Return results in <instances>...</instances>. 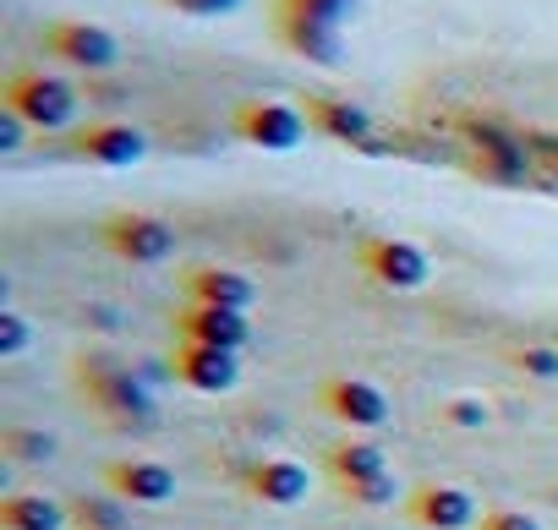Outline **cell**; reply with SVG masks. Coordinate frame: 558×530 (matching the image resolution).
I'll return each instance as SVG.
<instances>
[{"label": "cell", "mask_w": 558, "mask_h": 530, "mask_svg": "<svg viewBox=\"0 0 558 530\" xmlns=\"http://www.w3.org/2000/svg\"><path fill=\"white\" fill-rule=\"evenodd\" d=\"M351 257H356V269H362L373 285H384V291H395V296H411V291H427V285H433V257H427V246H416V241H405V235H362Z\"/></svg>", "instance_id": "277c9868"}, {"label": "cell", "mask_w": 558, "mask_h": 530, "mask_svg": "<svg viewBox=\"0 0 558 530\" xmlns=\"http://www.w3.org/2000/svg\"><path fill=\"white\" fill-rule=\"evenodd\" d=\"M39 50H45L50 61L72 66V72H88V77L116 72V61H121V39H116L110 28H99V23H83V17H56V23H45V28H39Z\"/></svg>", "instance_id": "5b68a950"}, {"label": "cell", "mask_w": 558, "mask_h": 530, "mask_svg": "<svg viewBox=\"0 0 558 530\" xmlns=\"http://www.w3.org/2000/svg\"><path fill=\"white\" fill-rule=\"evenodd\" d=\"M72 508L50 492H7L0 497V530H66Z\"/></svg>", "instance_id": "ac0fdd59"}, {"label": "cell", "mask_w": 558, "mask_h": 530, "mask_svg": "<svg viewBox=\"0 0 558 530\" xmlns=\"http://www.w3.org/2000/svg\"><path fill=\"white\" fill-rule=\"evenodd\" d=\"M28 340H34V329L23 323V312H17V307L0 312V356H7V361H12V356H23V350H28Z\"/></svg>", "instance_id": "d4e9b609"}, {"label": "cell", "mask_w": 558, "mask_h": 530, "mask_svg": "<svg viewBox=\"0 0 558 530\" xmlns=\"http://www.w3.org/2000/svg\"><path fill=\"white\" fill-rule=\"evenodd\" d=\"M0 110L23 115L34 132H72L77 126V110H83V94L56 77V72H39V66H23L0 83Z\"/></svg>", "instance_id": "7a4b0ae2"}, {"label": "cell", "mask_w": 558, "mask_h": 530, "mask_svg": "<svg viewBox=\"0 0 558 530\" xmlns=\"http://www.w3.org/2000/svg\"><path fill=\"white\" fill-rule=\"evenodd\" d=\"M170 340H192V345H214V350H246L252 345V318L246 312H225V307H175L170 312Z\"/></svg>", "instance_id": "7c38bea8"}, {"label": "cell", "mask_w": 558, "mask_h": 530, "mask_svg": "<svg viewBox=\"0 0 558 530\" xmlns=\"http://www.w3.org/2000/svg\"><path fill=\"white\" fill-rule=\"evenodd\" d=\"M99 476H105V492H116L132 508H154V503L175 497V470L165 459H148V454H121Z\"/></svg>", "instance_id": "8fae6325"}, {"label": "cell", "mask_w": 558, "mask_h": 530, "mask_svg": "<svg viewBox=\"0 0 558 530\" xmlns=\"http://www.w3.org/2000/svg\"><path fill=\"white\" fill-rule=\"evenodd\" d=\"M230 132L246 143V148H263V153H291L307 143V115L302 104H286V99H241L230 110Z\"/></svg>", "instance_id": "8992f818"}, {"label": "cell", "mask_w": 558, "mask_h": 530, "mask_svg": "<svg viewBox=\"0 0 558 530\" xmlns=\"http://www.w3.org/2000/svg\"><path fill=\"white\" fill-rule=\"evenodd\" d=\"M274 12H296V17H313V23H329V28H345L356 17V0H268Z\"/></svg>", "instance_id": "7402d4cb"}, {"label": "cell", "mask_w": 558, "mask_h": 530, "mask_svg": "<svg viewBox=\"0 0 558 530\" xmlns=\"http://www.w3.org/2000/svg\"><path fill=\"white\" fill-rule=\"evenodd\" d=\"M302 115H307V126H313L318 137H329V143H351V148H367V143H373V115H367L362 104L340 99V94H307V99H302Z\"/></svg>", "instance_id": "2e32d148"}, {"label": "cell", "mask_w": 558, "mask_h": 530, "mask_svg": "<svg viewBox=\"0 0 558 530\" xmlns=\"http://www.w3.org/2000/svg\"><path fill=\"white\" fill-rule=\"evenodd\" d=\"M476 530H542V519L525 508H482Z\"/></svg>", "instance_id": "484cf974"}, {"label": "cell", "mask_w": 558, "mask_h": 530, "mask_svg": "<svg viewBox=\"0 0 558 530\" xmlns=\"http://www.w3.org/2000/svg\"><path fill=\"white\" fill-rule=\"evenodd\" d=\"M99 246L126 269H159V262L175 257V224L143 208H116L99 224Z\"/></svg>", "instance_id": "3957f363"}, {"label": "cell", "mask_w": 558, "mask_h": 530, "mask_svg": "<svg viewBox=\"0 0 558 530\" xmlns=\"http://www.w3.org/2000/svg\"><path fill=\"white\" fill-rule=\"evenodd\" d=\"M72 378H77V394H83V405H94L99 416H110V421H148L154 416V394L137 383V372L121 361V356H110V350H83L77 361H72Z\"/></svg>", "instance_id": "6da1fadb"}, {"label": "cell", "mask_w": 558, "mask_h": 530, "mask_svg": "<svg viewBox=\"0 0 558 530\" xmlns=\"http://www.w3.org/2000/svg\"><path fill=\"white\" fill-rule=\"evenodd\" d=\"M405 519L416 530H476V497L454 481H422L405 497Z\"/></svg>", "instance_id": "4fadbf2b"}, {"label": "cell", "mask_w": 558, "mask_h": 530, "mask_svg": "<svg viewBox=\"0 0 558 530\" xmlns=\"http://www.w3.org/2000/svg\"><path fill=\"white\" fill-rule=\"evenodd\" d=\"M395 492H400V481H395V476H378V481L340 486V497H345L351 508H389V503H395Z\"/></svg>", "instance_id": "cb8c5ba5"}, {"label": "cell", "mask_w": 558, "mask_h": 530, "mask_svg": "<svg viewBox=\"0 0 558 530\" xmlns=\"http://www.w3.org/2000/svg\"><path fill=\"white\" fill-rule=\"evenodd\" d=\"M170 12H181V17H230L241 0H165Z\"/></svg>", "instance_id": "4316f807"}, {"label": "cell", "mask_w": 558, "mask_h": 530, "mask_svg": "<svg viewBox=\"0 0 558 530\" xmlns=\"http://www.w3.org/2000/svg\"><path fill=\"white\" fill-rule=\"evenodd\" d=\"M181 296L197 301V307H225V312L257 307V285L235 269H219V262H192V269H181Z\"/></svg>", "instance_id": "9a60e30c"}, {"label": "cell", "mask_w": 558, "mask_h": 530, "mask_svg": "<svg viewBox=\"0 0 558 530\" xmlns=\"http://www.w3.org/2000/svg\"><path fill=\"white\" fill-rule=\"evenodd\" d=\"M324 476H329V486L340 492V486L378 481V476H395V470H389L384 443H373V437H340V443L324 448Z\"/></svg>", "instance_id": "e0dca14e"}, {"label": "cell", "mask_w": 558, "mask_h": 530, "mask_svg": "<svg viewBox=\"0 0 558 530\" xmlns=\"http://www.w3.org/2000/svg\"><path fill=\"white\" fill-rule=\"evenodd\" d=\"M438 421L454 427V432H482V427L493 421V410H487L482 399H465V394H460V399H444V405H438Z\"/></svg>", "instance_id": "603a6c76"}, {"label": "cell", "mask_w": 558, "mask_h": 530, "mask_svg": "<svg viewBox=\"0 0 558 530\" xmlns=\"http://www.w3.org/2000/svg\"><path fill=\"white\" fill-rule=\"evenodd\" d=\"M268 23H274L279 50L302 56L307 66H324V72L345 66V39H340V28L313 23V17H296V12H274V7H268Z\"/></svg>", "instance_id": "5bb4252c"}, {"label": "cell", "mask_w": 558, "mask_h": 530, "mask_svg": "<svg viewBox=\"0 0 558 530\" xmlns=\"http://www.w3.org/2000/svg\"><path fill=\"white\" fill-rule=\"evenodd\" d=\"M23 126H28V121L12 115V110L0 115V153H17V148H23Z\"/></svg>", "instance_id": "83f0119b"}, {"label": "cell", "mask_w": 558, "mask_h": 530, "mask_svg": "<svg viewBox=\"0 0 558 530\" xmlns=\"http://www.w3.org/2000/svg\"><path fill=\"white\" fill-rule=\"evenodd\" d=\"M66 153L94 170H132L137 159H148V137L126 121H88L66 132Z\"/></svg>", "instance_id": "ba28073f"}, {"label": "cell", "mask_w": 558, "mask_h": 530, "mask_svg": "<svg viewBox=\"0 0 558 530\" xmlns=\"http://www.w3.org/2000/svg\"><path fill=\"white\" fill-rule=\"evenodd\" d=\"M72 508V525L77 530H126V503L116 497V492H105V497H72L66 503Z\"/></svg>", "instance_id": "44dd1931"}, {"label": "cell", "mask_w": 558, "mask_h": 530, "mask_svg": "<svg viewBox=\"0 0 558 530\" xmlns=\"http://www.w3.org/2000/svg\"><path fill=\"white\" fill-rule=\"evenodd\" d=\"M504 361L531 383H558V340H520L504 345Z\"/></svg>", "instance_id": "ffe728a7"}, {"label": "cell", "mask_w": 558, "mask_h": 530, "mask_svg": "<svg viewBox=\"0 0 558 530\" xmlns=\"http://www.w3.org/2000/svg\"><path fill=\"white\" fill-rule=\"evenodd\" d=\"M313 399H318V410H324L329 421H340V427H351V432H378V427L395 421V405H389V394H384L373 378L335 372V378H324V383L313 389Z\"/></svg>", "instance_id": "52a82bcc"}, {"label": "cell", "mask_w": 558, "mask_h": 530, "mask_svg": "<svg viewBox=\"0 0 558 530\" xmlns=\"http://www.w3.org/2000/svg\"><path fill=\"white\" fill-rule=\"evenodd\" d=\"M241 492L263 508H296L313 492V470L302 459H286V454H263L241 470Z\"/></svg>", "instance_id": "30bf717a"}, {"label": "cell", "mask_w": 558, "mask_h": 530, "mask_svg": "<svg viewBox=\"0 0 558 530\" xmlns=\"http://www.w3.org/2000/svg\"><path fill=\"white\" fill-rule=\"evenodd\" d=\"M165 367L192 394H230L241 383V356L235 350H214V345H192V340H175Z\"/></svg>", "instance_id": "9c48e42d"}, {"label": "cell", "mask_w": 558, "mask_h": 530, "mask_svg": "<svg viewBox=\"0 0 558 530\" xmlns=\"http://www.w3.org/2000/svg\"><path fill=\"white\" fill-rule=\"evenodd\" d=\"M61 454V437L56 432H39V427H0V459L7 465H45Z\"/></svg>", "instance_id": "d6986e66"}]
</instances>
